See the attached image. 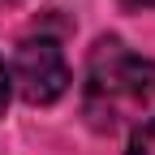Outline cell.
Masks as SVG:
<instances>
[{"label":"cell","instance_id":"277c9868","mask_svg":"<svg viewBox=\"0 0 155 155\" xmlns=\"http://www.w3.org/2000/svg\"><path fill=\"white\" fill-rule=\"evenodd\" d=\"M5 104H9V69L0 61V112H5Z\"/></svg>","mask_w":155,"mask_h":155},{"label":"cell","instance_id":"3957f363","mask_svg":"<svg viewBox=\"0 0 155 155\" xmlns=\"http://www.w3.org/2000/svg\"><path fill=\"white\" fill-rule=\"evenodd\" d=\"M125 155H155V116H151V121H142L138 129L129 134Z\"/></svg>","mask_w":155,"mask_h":155},{"label":"cell","instance_id":"8992f818","mask_svg":"<svg viewBox=\"0 0 155 155\" xmlns=\"http://www.w3.org/2000/svg\"><path fill=\"white\" fill-rule=\"evenodd\" d=\"M5 5H13V0H5Z\"/></svg>","mask_w":155,"mask_h":155},{"label":"cell","instance_id":"6da1fadb","mask_svg":"<svg viewBox=\"0 0 155 155\" xmlns=\"http://www.w3.org/2000/svg\"><path fill=\"white\" fill-rule=\"evenodd\" d=\"M155 99V65L134 56L121 39H99L86 65V112L99 125H116Z\"/></svg>","mask_w":155,"mask_h":155},{"label":"cell","instance_id":"5b68a950","mask_svg":"<svg viewBox=\"0 0 155 155\" xmlns=\"http://www.w3.org/2000/svg\"><path fill=\"white\" fill-rule=\"evenodd\" d=\"M125 5H134V9H155V0H125Z\"/></svg>","mask_w":155,"mask_h":155},{"label":"cell","instance_id":"7a4b0ae2","mask_svg":"<svg viewBox=\"0 0 155 155\" xmlns=\"http://www.w3.org/2000/svg\"><path fill=\"white\" fill-rule=\"evenodd\" d=\"M9 82L26 104H56L69 91V65L56 39H22L9 65Z\"/></svg>","mask_w":155,"mask_h":155}]
</instances>
